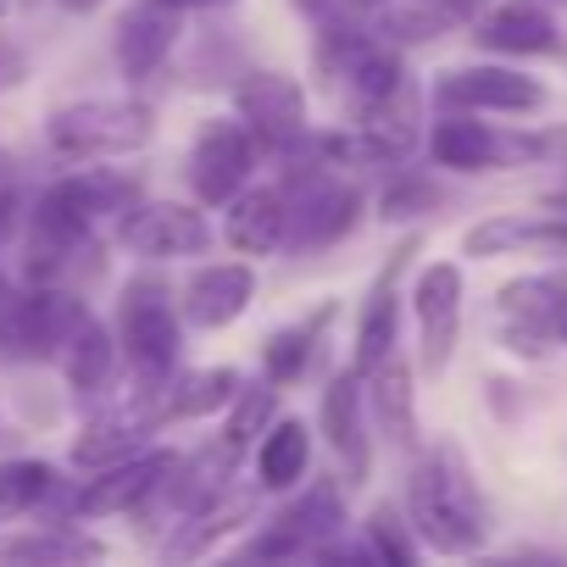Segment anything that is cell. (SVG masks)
<instances>
[{
  "mask_svg": "<svg viewBox=\"0 0 567 567\" xmlns=\"http://www.w3.org/2000/svg\"><path fill=\"white\" fill-rule=\"evenodd\" d=\"M478 12H484V0H395L384 12V40L423 45V40H440L451 29H467Z\"/></svg>",
  "mask_w": 567,
  "mask_h": 567,
  "instance_id": "7402d4cb",
  "label": "cell"
},
{
  "mask_svg": "<svg viewBox=\"0 0 567 567\" xmlns=\"http://www.w3.org/2000/svg\"><path fill=\"white\" fill-rule=\"evenodd\" d=\"M162 7H173V12H195V7H217V0H162Z\"/></svg>",
  "mask_w": 567,
  "mask_h": 567,
  "instance_id": "d590c367",
  "label": "cell"
},
{
  "mask_svg": "<svg viewBox=\"0 0 567 567\" xmlns=\"http://www.w3.org/2000/svg\"><path fill=\"white\" fill-rule=\"evenodd\" d=\"M501 340L517 357H545L550 346H567V267L528 272L501 290Z\"/></svg>",
  "mask_w": 567,
  "mask_h": 567,
  "instance_id": "8992f818",
  "label": "cell"
},
{
  "mask_svg": "<svg viewBox=\"0 0 567 567\" xmlns=\"http://www.w3.org/2000/svg\"><path fill=\"white\" fill-rule=\"evenodd\" d=\"M7 12H12V0H0V18H7Z\"/></svg>",
  "mask_w": 567,
  "mask_h": 567,
  "instance_id": "ab89813d",
  "label": "cell"
},
{
  "mask_svg": "<svg viewBox=\"0 0 567 567\" xmlns=\"http://www.w3.org/2000/svg\"><path fill=\"white\" fill-rule=\"evenodd\" d=\"M307 467H312V434H307V423L278 417L261 434V445H256V484L272 489V495L278 489H296L307 478Z\"/></svg>",
  "mask_w": 567,
  "mask_h": 567,
  "instance_id": "603a6c76",
  "label": "cell"
},
{
  "mask_svg": "<svg viewBox=\"0 0 567 567\" xmlns=\"http://www.w3.org/2000/svg\"><path fill=\"white\" fill-rule=\"evenodd\" d=\"M106 545L90 539V534H68V528H51V534H23V539H0V561H101Z\"/></svg>",
  "mask_w": 567,
  "mask_h": 567,
  "instance_id": "f1b7e54d",
  "label": "cell"
},
{
  "mask_svg": "<svg viewBox=\"0 0 567 567\" xmlns=\"http://www.w3.org/2000/svg\"><path fill=\"white\" fill-rule=\"evenodd\" d=\"M357 217H362V195H357V184H334V178H318L312 189H307V200L296 206L290 200V245H301V250H318V245H340L351 228H357Z\"/></svg>",
  "mask_w": 567,
  "mask_h": 567,
  "instance_id": "44dd1931",
  "label": "cell"
},
{
  "mask_svg": "<svg viewBox=\"0 0 567 567\" xmlns=\"http://www.w3.org/2000/svg\"><path fill=\"white\" fill-rule=\"evenodd\" d=\"M290 234V195L278 184H245L234 200H228V217H223V239L245 256H272Z\"/></svg>",
  "mask_w": 567,
  "mask_h": 567,
  "instance_id": "e0dca14e",
  "label": "cell"
},
{
  "mask_svg": "<svg viewBox=\"0 0 567 567\" xmlns=\"http://www.w3.org/2000/svg\"><path fill=\"white\" fill-rule=\"evenodd\" d=\"M173 451H134V456H123V462H112V467H95V478L79 489V517H112V512H128V506H140V501H151L162 484H167V473H173Z\"/></svg>",
  "mask_w": 567,
  "mask_h": 567,
  "instance_id": "5bb4252c",
  "label": "cell"
},
{
  "mask_svg": "<svg viewBox=\"0 0 567 567\" xmlns=\"http://www.w3.org/2000/svg\"><path fill=\"white\" fill-rule=\"evenodd\" d=\"M561 206H567V200H561Z\"/></svg>",
  "mask_w": 567,
  "mask_h": 567,
  "instance_id": "b9f144b4",
  "label": "cell"
},
{
  "mask_svg": "<svg viewBox=\"0 0 567 567\" xmlns=\"http://www.w3.org/2000/svg\"><path fill=\"white\" fill-rule=\"evenodd\" d=\"M51 151L73 156V162H106V156H134L151 145L156 117L145 101L128 95H95V101H73L62 112H51Z\"/></svg>",
  "mask_w": 567,
  "mask_h": 567,
  "instance_id": "3957f363",
  "label": "cell"
},
{
  "mask_svg": "<svg viewBox=\"0 0 567 567\" xmlns=\"http://www.w3.org/2000/svg\"><path fill=\"white\" fill-rule=\"evenodd\" d=\"M417 250V239H406L390 261H384V272L373 278V290H368V301H362V323H357V373H368L373 362H384L390 351H395V334H401V272H406V256Z\"/></svg>",
  "mask_w": 567,
  "mask_h": 567,
  "instance_id": "d6986e66",
  "label": "cell"
},
{
  "mask_svg": "<svg viewBox=\"0 0 567 567\" xmlns=\"http://www.w3.org/2000/svg\"><path fill=\"white\" fill-rule=\"evenodd\" d=\"M434 106L440 112H501V117H528L545 106V84L517 73V68H451L434 79Z\"/></svg>",
  "mask_w": 567,
  "mask_h": 567,
  "instance_id": "ba28073f",
  "label": "cell"
},
{
  "mask_svg": "<svg viewBox=\"0 0 567 567\" xmlns=\"http://www.w3.org/2000/svg\"><path fill=\"white\" fill-rule=\"evenodd\" d=\"M7 173H12V151H7V145H0V178H7Z\"/></svg>",
  "mask_w": 567,
  "mask_h": 567,
  "instance_id": "74e56055",
  "label": "cell"
},
{
  "mask_svg": "<svg viewBox=\"0 0 567 567\" xmlns=\"http://www.w3.org/2000/svg\"><path fill=\"white\" fill-rule=\"evenodd\" d=\"M346 528V501H340V484L334 478H318L307 484L301 501H290L267 534H256L245 545V556H307L312 545H323L329 534Z\"/></svg>",
  "mask_w": 567,
  "mask_h": 567,
  "instance_id": "30bf717a",
  "label": "cell"
},
{
  "mask_svg": "<svg viewBox=\"0 0 567 567\" xmlns=\"http://www.w3.org/2000/svg\"><path fill=\"white\" fill-rule=\"evenodd\" d=\"M362 390L379 412V423L390 429L395 445H412L417 440V412H412V368L401 362V351H390L384 362H373L362 373Z\"/></svg>",
  "mask_w": 567,
  "mask_h": 567,
  "instance_id": "cb8c5ba5",
  "label": "cell"
},
{
  "mask_svg": "<svg viewBox=\"0 0 567 567\" xmlns=\"http://www.w3.org/2000/svg\"><path fill=\"white\" fill-rule=\"evenodd\" d=\"M329 318H334V307H318L312 318H301V323H290V329H278V334L261 346V368H267L272 384H296V379L307 373V362H312V351H318Z\"/></svg>",
  "mask_w": 567,
  "mask_h": 567,
  "instance_id": "83f0119b",
  "label": "cell"
},
{
  "mask_svg": "<svg viewBox=\"0 0 567 567\" xmlns=\"http://www.w3.org/2000/svg\"><path fill=\"white\" fill-rule=\"evenodd\" d=\"M550 7H567V0H550Z\"/></svg>",
  "mask_w": 567,
  "mask_h": 567,
  "instance_id": "60d3db41",
  "label": "cell"
},
{
  "mask_svg": "<svg viewBox=\"0 0 567 567\" xmlns=\"http://www.w3.org/2000/svg\"><path fill=\"white\" fill-rule=\"evenodd\" d=\"M134 200V184H123L117 173H73V178H56L40 206H34V278L51 284L79 250H95L90 234L106 212H123Z\"/></svg>",
  "mask_w": 567,
  "mask_h": 567,
  "instance_id": "7a4b0ae2",
  "label": "cell"
},
{
  "mask_svg": "<svg viewBox=\"0 0 567 567\" xmlns=\"http://www.w3.org/2000/svg\"><path fill=\"white\" fill-rule=\"evenodd\" d=\"M473 40L495 56H550L561 51V29L539 0H506V7L473 18Z\"/></svg>",
  "mask_w": 567,
  "mask_h": 567,
  "instance_id": "2e32d148",
  "label": "cell"
},
{
  "mask_svg": "<svg viewBox=\"0 0 567 567\" xmlns=\"http://www.w3.org/2000/svg\"><path fill=\"white\" fill-rule=\"evenodd\" d=\"M256 167V134L239 117H212L200 123L195 145H189V184L200 206H228Z\"/></svg>",
  "mask_w": 567,
  "mask_h": 567,
  "instance_id": "52a82bcc",
  "label": "cell"
},
{
  "mask_svg": "<svg viewBox=\"0 0 567 567\" xmlns=\"http://www.w3.org/2000/svg\"><path fill=\"white\" fill-rule=\"evenodd\" d=\"M7 223H12V195L0 189V234H7Z\"/></svg>",
  "mask_w": 567,
  "mask_h": 567,
  "instance_id": "8d00e7d4",
  "label": "cell"
},
{
  "mask_svg": "<svg viewBox=\"0 0 567 567\" xmlns=\"http://www.w3.org/2000/svg\"><path fill=\"white\" fill-rule=\"evenodd\" d=\"M318 423L334 445V456L346 462V478L351 489L368 484V467H373V440H368V390H362V373L346 368L329 379L323 390V406H318Z\"/></svg>",
  "mask_w": 567,
  "mask_h": 567,
  "instance_id": "4fadbf2b",
  "label": "cell"
},
{
  "mask_svg": "<svg viewBox=\"0 0 567 567\" xmlns=\"http://www.w3.org/2000/svg\"><path fill=\"white\" fill-rule=\"evenodd\" d=\"M123 245L134 256H151V261H173V256H200L212 245V223L200 206H184V200H145V206H128L123 217Z\"/></svg>",
  "mask_w": 567,
  "mask_h": 567,
  "instance_id": "8fae6325",
  "label": "cell"
},
{
  "mask_svg": "<svg viewBox=\"0 0 567 567\" xmlns=\"http://www.w3.org/2000/svg\"><path fill=\"white\" fill-rule=\"evenodd\" d=\"M239 395V373L234 368H195L178 384H167L162 395V423H189V417H212L217 406H228Z\"/></svg>",
  "mask_w": 567,
  "mask_h": 567,
  "instance_id": "4316f807",
  "label": "cell"
},
{
  "mask_svg": "<svg viewBox=\"0 0 567 567\" xmlns=\"http://www.w3.org/2000/svg\"><path fill=\"white\" fill-rule=\"evenodd\" d=\"M429 151L451 173H495L550 156V134H512L495 123H478V112H445L429 134Z\"/></svg>",
  "mask_w": 567,
  "mask_h": 567,
  "instance_id": "5b68a950",
  "label": "cell"
},
{
  "mask_svg": "<svg viewBox=\"0 0 567 567\" xmlns=\"http://www.w3.org/2000/svg\"><path fill=\"white\" fill-rule=\"evenodd\" d=\"M62 12H95V7H106V0H56Z\"/></svg>",
  "mask_w": 567,
  "mask_h": 567,
  "instance_id": "e575fe53",
  "label": "cell"
},
{
  "mask_svg": "<svg viewBox=\"0 0 567 567\" xmlns=\"http://www.w3.org/2000/svg\"><path fill=\"white\" fill-rule=\"evenodd\" d=\"M18 79H23V51H12L7 40H0V90L18 84Z\"/></svg>",
  "mask_w": 567,
  "mask_h": 567,
  "instance_id": "836d02e7",
  "label": "cell"
},
{
  "mask_svg": "<svg viewBox=\"0 0 567 567\" xmlns=\"http://www.w3.org/2000/svg\"><path fill=\"white\" fill-rule=\"evenodd\" d=\"M351 7H390V0H351Z\"/></svg>",
  "mask_w": 567,
  "mask_h": 567,
  "instance_id": "f35d334b",
  "label": "cell"
},
{
  "mask_svg": "<svg viewBox=\"0 0 567 567\" xmlns=\"http://www.w3.org/2000/svg\"><path fill=\"white\" fill-rule=\"evenodd\" d=\"M467 256H567V212H539V217H484L462 234Z\"/></svg>",
  "mask_w": 567,
  "mask_h": 567,
  "instance_id": "ffe728a7",
  "label": "cell"
},
{
  "mask_svg": "<svg viewBox=\"0 0 567 567\" xmlns=\"http://www.w3.org/2000/svg\"><path fill=\"white\" fill-rule=\"evenodd\" d=\"M178 45V12L162 0H140V7L117 23V68L128 84H145L162 73V62Z\"/></svg>",
  "mask_w": 567,
  "mask_h": 567,
  "instance_id": "ac0fdd59",
  "label": "cell"
},
{
  "mask_svg": "<svg viewBox=\"0 0 567 567\" xmlns=\"http://www.w3.org/2000/svg\"><path fill=\"white\" fill-rule=\"evenodd\" d=\"M256 517V495H212L206 506H195V517L178 528V539H167V556L173 561H195V556H206L217 539H228L239 523H250Z\"/></svg>",
  "mask_w": 567,
  "mask_h": 567,
  "instance_id": "484cf974",
  "label": "cell"
},
{
  "mask_svg": "<svg viewBox=\"0 0 567 567\" xmlns=\"http://www.w3.org/2000/svg\"><path fill=\"white\" fill-rule=\"evenodd\" d=\"M434 206H440V189H434L429 178H417V173H401V178L384 189V217H390V223L423 217V212H434Z\"/></svg>",
  "mask_w": 567,
  "mask_h": 567,
  "instance_id": "d6a6232c",
  "label": "cell"
},
{
  "mask_svg": "<svg viewBox=\"0 0 567 567\" xmlns=\"http://www.w3.org/2000/svg\"><path fill=\"white\" fill-rule=\"evenodd\" d=\"M272 406H278V390H239L234 401H228V423H223V440L234 445V451H245L267 423H272Z\"/></svg>",
  "mask_w": 567,
  "mask_h": 567,
  "instance_id": "4dcf8cb0",
  "label": "cell"
},
{
  "mask_svg": "<svg viewBox=\"0 0 567 567\" xmlns=\"http://www.w3.org/2000/svg\"><path fill=\"white\" fill-rule=\"evenodd\" d=\"M250 296H256V272H250L245 261H212V267H200V272L184 284L178 318H184L189 329L217 334V329H228V323L245 318Z\"/></svg>",
  "mask_w": 567,
  "mask_h": 567,
  "instance_id": "9a60e30c",
  "label": "cell"
},
{
  "mask_svg": "<svg viewBox=\"0 0 567 567\" xmlns=\"http://www.w3.org/2000/svg\"><path fill=\"white\" fill-rule=\"evenodd\" d=\"M56 362H62V373H68V384H73L79 395H101V390L112 384V368H117V340L106 334V323L84 318V323L68 334V346L56 351Z\"/></svg>",
  "mask_w": 567,
  "mask_h": 567,
  "instance_id": "d4e9b609",
  "label": "cell"
},
{
  "mask_svg": "<svg viewBox=\"0 0 567 567\" xmlns=\"http://www.w3.org/2000/svg\"><path fill=\"white\" fill-rule=\"evenodd\" d=\"M51 484H56V467H51V462H34V456L0 462V523L34 512V506L51 495Z\"/></svg>",
  "mask_w": 567,
  "mask_h": 567,
  "instance_id": "f546056e",
  "label": "cell"
},
{
  "mask_svg": "<svg viewBox=\"0 0 567 567\" xmlns=\"http://www.w3.org/2000/svg\"><path fill=\"white\" fill-rule=\"evenodd\" d=\"M234 106H239V123L256 134V145L284 151L290 140L307 134V90L290 73H250V79H239Z\"/></svg>",
  "mask_w": 567,
  "mask_h": 567,
  "instance_id": "7c38bea8",
  "label": "cell"
},
{
  "mask_svg": "<svg viewBox=\"0 0 567 567\" xmlns=\"http://www.w3.org/2000/svg\"><path fill=\"white\" fill-rule=\"evenodd\" d=\"M368 550L373 561H417V539L406 534V517L395 506H379L368 517Z\"/></svg>",
  "mask_w": 567,
  "mask_h": 567,
  "instance_id": "1f68e13d",
  "label": "cell"
},
{
  "mask_svg": "<svg viewBox=\"0 0 567 567\" xmlns=\"http://www.w3.org/2000/svg\"><path fill=\"white\" fill-rule=\"evenodd\" d=\"M412 312H417V340H423V373L440 379L451 368L456 334H462V267L456 261H429L412 284Z\"/></svg>",
  "mask_w": 567,
  "mask_h": 567,
  "instance_id": "9c48e42d",
  "label": "cell"
},
{
  "mask_svg": "<svg viewBox=\"0 0 567 567\" xmlns=\"http://www.w3.org/2000/svg\"><path fill=\"white\" fill-rule=\"evenodd\" d=\"M406 528L440 556H473L489 539V506L473 484L467 456L440 440L406 478Z\"/></svg>",
  "mask_w": 567,
  "mask_h": 567,
  "instance_id": "6da1fadb",
  "label": "cell"
},
{
  "mask_svg": "<svg viewBox=\"0 0 567 567\" xmlns=\"http://www.w3.org/2000/svg\"><path fill=\"white\" fill-rule=\"evenodd\" d=\"M117 351L145 384H162L184 351V318L162 278H128L123 312H117Z\"/></svg>",
  "mask_w": 567,
  "mask_h": 567,
  "instance_id": "277c9868",
  "label": "cell"
}]
</instances>
